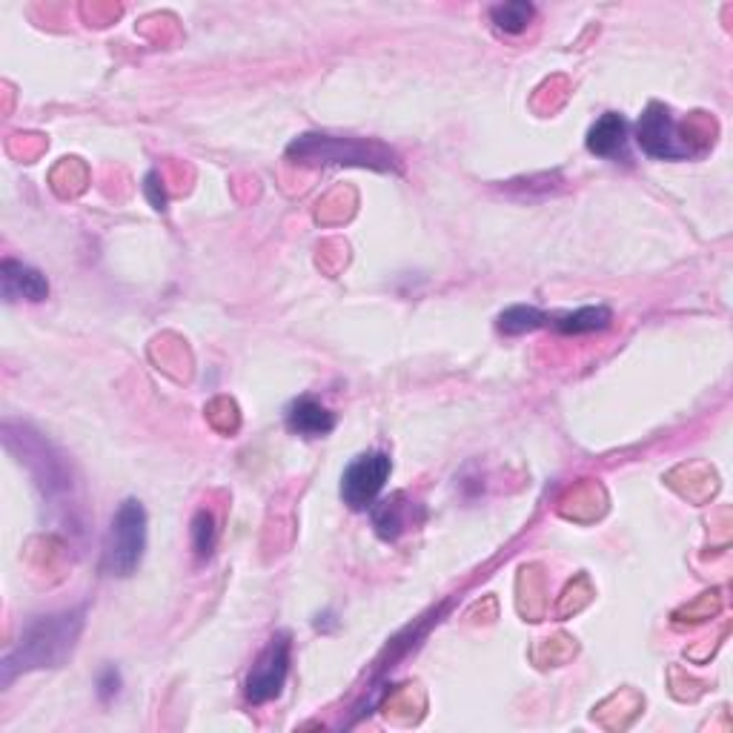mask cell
<instances>
[{
    "label": "cell",
    "instance_id": "obj_6",
    "mask_svg": "<svg viewBox=\"0 0 733 733\" xmlns=\"http://www.w3.org/2000/svg\"><path fill=\"white\" fill-rule=\"evenodd\" d=\"M286 674H290V636L275 633L270 639V645L264 647V653L252 665L247 685H244V693H247L252 704L270 702V699H275L284 690Z\"/></svg>",
    "mask_w": 733,
    "mask_h": 733
},
{
    "label": "cell",
    "instance_id": "obj_5",
    "mask_svg": "<svg viewBox=\"0 0 733 733\" xmlns=\"http://www.w3.org/2000/svg\"><path fill=\"white\" fill-rule=\"evenodd\" d=\"M390 473H393V459L384 450H370L352 459L347 470L341 473V499L352 510H370L384 490Z\"/></svg>",
    "mask_w": 733,
    "mask_h": 733
},
{
    "label": "cell",
    "instance_id": "obj_11",
    "mask_svg": "<svg viewBox=\"0 0 733 733\" xmlns=\"http://www.w3.org/2000/svg\"><path fill=\"white\" fill-rule=\"evenodd\" d=\"M610 322H613V313H610L608 307L596 304V307H582L573 309V313H565V316H559L556 322H553V327H556L559 332H565V336H585V332L608 330Z\"/></svg>",
    "mask_w": 733,
    "mask_h": 733
},
{
    "label": "cell",
    "instance_id": "obj_9",
    "mask_svg": "<svg viewBox=\"0 0 733 733\" xmlns=\"http://www.w3.org/2000/svg\"><path fill=\"white\" fill-rule=\"evenodd\" d=\"M624 147H628V121L619 112H605L587 133V149L599 158H617L624 155Z\"/></svg>",
    "mask_w": 733,
    "mask_h": 733
},
{
    "label": "cell",
    "instance_id": "obj_4",
    "mask_svg": "<svg viewBox=\"0 0 733 733\" xmlns=\"http://www.w3.org/2000/svg\"><path fill=\"white\" fill-rule=\"evenodd\" d=\"M636 144L642 147V153L656 158V161H685V158L697 153L683 135V129L676 126L670 110H667L665 103L656 101L647 103V110L639 117Z\"/></svg>",
    "mask_w": 733,
    "mask_h": 733
},
{
    "label": "cell",
    "instance_id": "obj_13",
    "mask_svg": "<svg viewBox=\"0 0 733 733\" xmlns=\"http://www.w3.org/2000/svg\"><path fill=\"white\" fill-rule=\"evenodd\" d=\"M533 15L535 9L528 0H510V3H499V7L490 9L493 26L505 35H521L530 26Z\"/></svg>",
    "mask_w": 733,
    "mask_h": 733
},
{
    "label": "cell",
    "instance_id": "obj_14",
    "mask_svg": "<svg viewBox=\"0 0 733 733\" xmlns=\"http://www.w3.org/2000/svg\"><path fill=\"white\" fill-rule=\"evenodd\" d=\"M192 550L199 559H210L218 542V528H215V516L210 510H199L195 519H192Z\"/></svg>",
    "mask_w": 733,
    "mask_h": 733
},
{
    "label": "cell",
    "instance_id": "obj_3",
    "mask_svg": "<svg viewBox=\"0 0 733 733\" xmlns=\"http://www.w3.org/2000/svg\"><path fill=\"white\" fill-rule=\"evenodd\" d=\"M144 548H147V510L138 499L121 501L103 542V573L133 576L140 565Z\"/></svg>",
    "mask_w": 733,
    "mask_h": 733
},
{
    "label": "cell",
    "instance_id": "obj_10",
    "mask_svg": "<svg viewBox=\"0 0 733 733\" xmlns=\"http://www.w3.org/2000/svg\"><path fill=\"white\" fill-rule=\"evenodd\" d=\"M410 501H404V496H393V499L373 505L375 533L382 535L384 542H396L398 535L410 528Z\"/></svg>",
    "mask_w": 733,
    "mask_h": 733
},
{
    "label": "cell",
    "instance_id": "obj_15",
    "mask_svg": "<svg viewBox=\"0 0 733 733\" xmlns=\"http://www.w3.org/2000/svg\"><path fill=\"white\" fill-rule=\"evenodd\" d=\"M117 690H121V674L112 665L103 667L101 676H98V697L103 702H110V699L117 697Z\"/></svg>",
    "mask_w": 733,
    "mask_h": 733
},
{
    "label": "cell",
    "instance_id": "obj_16",
    "mask_svg": "<svg viewBox=\"0 0 733 733\" xmlns=\"http://www.w3.org/2000/svg\"><path fill=\"white\" fill-rule=\"evenodd\" d=\"M144 192H147L149 204H153L158 213H163V210H167V195H163L161 183H158V176H155V172H149V176L144 178Z\"/></svg>",
    "mask_w": 733,
    "mask_h": 733
},
{
    "label": "cell",
    "instance_id": "obj_1",
    "mask_svg": "<svg viewBox=\"0 0 733 733\" xmlns=\"http://www.w3.org/2000/svg\"><path fill=\"white\" fill-rule=\"evenodd\" d=\"M83 610H64L55 617H41L23 631L21 645L3 662V683H12L18 670L60 665L72 651L75 639L81 636Z\"/></svg>",
    "mask_w": 733,
    "mask_h": 733
},
{
    "label": "cell",
    "instance_id": "obj_7",
    "mask_svg": "<svg viewBox=\"0 0 733 733\" xmlns=\"http://www.w3.org/2000/svg\"><path fill=\"white\" fill-rule=\"evenodd\" d=\"M0 281H3V295L7 301H44L49 295V281L35 267L7 258L0 267Z\"/></svg>",
    "mask_w": 733,
    "mask_h": 733
},
{
    "label": "cell",
    "instance_id": "obj_8",
    "mask_svg": "<svg viewBox=\"0 0 733 733\" xmlns=\"http://www.w3.org/2000/svg\"><path fill=\"white\" fill-rule=\"evenodd\" d=\"M286 427L293 433L304 436V439H318V436L332 433L336 427V416H332L324 404H318L316 398H295L290 407H286Z\"/></svg>",
    "mask_w": 733,
    "mask_h": 733
},
{
    "label": "cell",
    "instance_id": "obj_12",
    "mask_svg": "<svg viewBox=\"0 0 733 733\" xmlns=\"http://www.w3.org/2000/svg\"><path fill=\"white\" fill-rule=\"evenodd\" d=\"M544 324H548V316L539 307H528V304H514L496 318V327L505 336H528V332L542 330Z\"/></svg>",
    "mask_w": 733,
    "mask_h": 733
},
{
    "label": "cell",
    "instance_id": "obj_2",
    "mask_svg": "<svg viewBox=\"0 0 733 733\" xmlns=\"http://www.w3.org/2000/svg\"><path fill=\"white\" fill-rule=\"evenodd\" d=\"M286 155L301 163H322V167H361L379 172H402V161L390 147L379 140L336 138V135L307 133L295 138Z\"/></svg>",
    "mask_w": 733,
    "mask_h": 733
}]
</instances>
